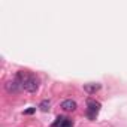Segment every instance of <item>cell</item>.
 I'll list each match as a JSON object with an SVG mask.
<instances>
[{"mask_svg":"<svg viewBox=\"0 0 127 127\" xmlns=\"http://www.w3.org/2000/svg\"><path fill=\"white\" fill-rule=\"evenodd\" d=\"M100 84L99 82H90V84H85L84 85V91H87L88 94H94L96 91H99L100 90Z\"/></svg>","mask_w":127,"mask_h":127,"instance_id":"5b68a950","label":"cell"},{"mask_svg":"<svg viewBox=\"0 0 127 127\" xmlns=\"http://www.w3.org/2000/svg\"><path fill=\"white\" fill-rule=\"evenodd\" d=\"M34 111H36V108H30V109H27V111H24V114H26V115H30V114H33Z\"/></svg>","mask_w":127,"mask_h":127,"instance_id":"ba28073f","label":"cell"},{"mask_svg":"<svg viewBox=\"0 0 127 127\" xmlns=\"http://www.w3.org/2000/svg\"><path fill=\"white\" fill-rule=\"evenodd\" d=\"M49 106H51L49 100H42V102H40V105H39V108H40V111H42V112H48V111H49Z\"/></svg>","mask_w":127,"mask_h":127,"instance_id":"52a82bcc","label":"cell"},{"mask_svg":"<svg viewBox=\"0 0 127 127\" xmlns=\"http://www.w3.org/2000/svg\"><path fill=\"white\" fill-rule=\"evenodd\" d=\"M5 88H6V91H8V93L15 94V93H18V91L23 88V85H21V82H20L17 78H14V79L8 81V82L5 84Z\"/></svg>","mask_w":127,"mask_h":127,"instance_id":"3957f363","label":"cell"},{"mask_svg":"<svg viewBox=\"0 0 127 127\" xmlns=\"http://www.w3.org/2000/svg\"><path fill=\"white\" fill-rule=\"evenodd\" d=\"M52 127H73V123L66 117H57V120L52 123Z\"/></svg>","mask_w":127,"mask_h":127,"instance_id":"277c9868","label":"cell"},{"mask_svg":"<svg viewBox=\"0 0 127 127\" xmlns=\"http://www.w3.org/2000/svg\"><path fill=\"white\" fill-rule=\"evenodd\" d=\"M15 78L21 82V85H23V88H24L26 91H29V93L37 91V88H39V81H37V78H36L34 75L20 70V72L15 75Z\"/></svg>","mask_w":127,"mask_h":127,"instance_id":"6da1fadb","label":"cell"},{"mask_svg":"<svg viewBox=\"0 0 127 127\" xmlns=\"http://www.w3.org/2000/svg\"><path fill=\"white\" fill-rule=\"evenodd\" d=\"M99 111H100V103L93 99H88L87 100V117L90 120H96Z\"/></svg>","mask_w":127,"mask_h":127,"instance_id":"7a4b0ae2","label":"cell"},{"mask_svg":"<svg viewBox=\"0 0 127 127\" xmlns=\"http://www.w3.org/2000/svg\"><path fill=\"white\" fill-rule=\"evenodd\" d=\"M61 109H64V111H75L76 109V102L75 100H72V99H67V100H64L61 103Z\"/></svg>","mask_w":127,"mask_h":127,"instance_id":"8992f818","label":"cell"}]
</instances>
